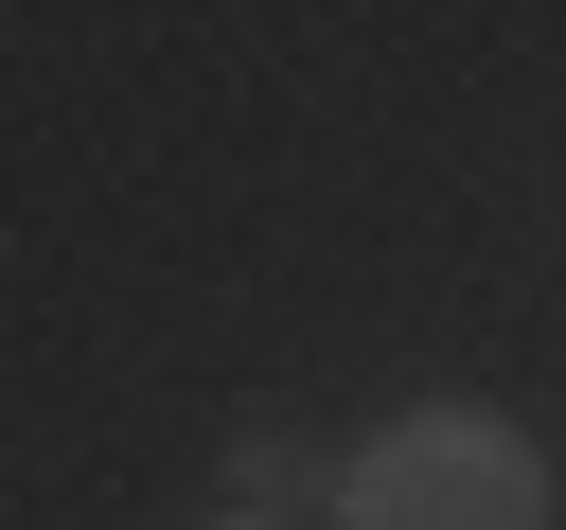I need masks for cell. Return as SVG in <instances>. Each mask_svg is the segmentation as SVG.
<instances>
[{"label":"cell","instance_id":"1","mask_svg":"<svg viewBox=\"0 0 566 530\" xmlns=\"http://www.w3.org/2000/svg\"><path fill=\"white\" fill-rule=\"evenodd\" d=\"M336 530H548V459L495 406H407L336 459Z\"/></svg>","mask_w":566,"mask_h":530},{"label":"cell","instance_id":"2","mask_svg":"<svg viewBox=\"0 0 566 530\" xmlns=\"http://www.w3.org/2000/svg\"><path fill=\"white\" fill-rule=\"evenodd\" d=\"M230 495H248V512H283V495H336V477H318L301 442H230Z\"/></svg>","mask_w":566,"mask_h":530},{"label":"cell","instance_id":"3","mask_svg":"<svg viewBox=\"0 0 566 530\" xmlns=\"http://www.w3.org/2000/svg\"><path fill=\"white\" fill-rule=\"evenodd\" d=\"M212 530H283V512H212Z\"/></svg>","mask_w":566,"mask_h":530}]
</instances>
